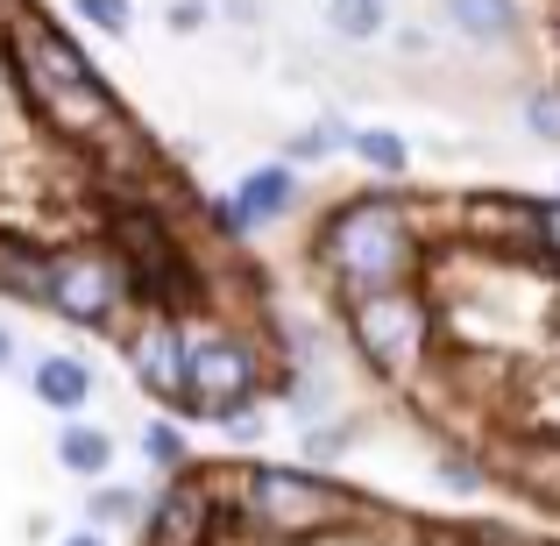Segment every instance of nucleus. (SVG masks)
<instances>
[{"label": "nucleus", "mask_w": 560, "mask_h": 546, "mask_svg": "<svg viewBox=\"0 0 560 546\" xmlns=\"http://www.w3.org/2000/svg\"><path fill=\"white\" fill-rule=\"evenodd\" d=\"M425 242H419V220L397 191H355L341 199L313 234V263L334 277L341 291H390L411 284Z\"/></svg>", "instance_id": "1"}, {"label": "nucleus", "mask_w": 560, "mask_h": 546, "mask_svg": "<svg viewBox=\"0 0 560 546\" xmlns=\"http://www.w3.org/2000/svg\"><path fill=\"white\" fill-rule=\"evenodd\" d=\"M234 497H242V533L284 539V546L341 533V525L355 519V497L334 490V483L313 476V468H248Z\"/></svg>", "instance_id": "2"}, {"label": "nucleus", "mask_w": 560, "mask_h": 546, "mask_svg": "<svg viewBox=\"0 0 560 546\" xmlns=\"http://www.w3.org/2000/svg\"><path fill=\"white\" fill-rule=\"evenodd\" d=\"M348 341L362 348V362L376 376H411L433 348V313L411 284H390V291H348Z\"/></svg>", "instance_id": "3"}, {"label": "nucleus", "mask_w": 560, "mask_h": 546, "mask_svg": "<svg viewBox=\"0 0 560 546\" xmlns=\"http://www.w3.org/2000/svg\"><path fill=\"white\" fill-rule=\"evenodd\" d=\"M228 533H242V497H228L199 462L178 468L171 490L150 504V546H220Z\"/></svg>", "instance_id": "4"}, {"label": "nucleus", "mask_w": 560, "mask_h": 546, "mask_svg": "<svg viewBox=\"0 0 560 546\" xmlns=\"http://www.w3.org/2000/svg\"><path fill=\"white\" fill-rule=\"evenodd\" d=\"M43 305L65 313L71 327H107L128 305L121 256H107V248H65V256H50V299Z\"/></svg>", "instance_id": "5"}, {"label": "nucleus", "mask_w": 560, "mask_h": 546, "mask_svg": "<svg viewBox=\"0 0 560 546\" xmlns=\"http://www.w3.org/2000/svg\"><path fill=\"white\" fill-rule=\"evenodd\" d=\"M8 57H14V79H22L28 100H50V93H71V85L100 79L93 57H85L57 22H43V14H28V8H22V22L8 28Z\"/></svg>", "instance_id": "6"}, {"label": "nucleus", "mask_w": 560, "mask_h": 546, "mask_svg": "<svg viewBox=\"0 0 560 546\" xmlns=\"http://www.w3.org/2000/svg\"><path fill=\"white\" fill-rule=\"evenodd\" d=\"M191 397H199L206 419L256 405V397H262L256 341H242V334H199V341H191Z\"/></svg>", "instance_id": "7"}, {"label": "nucleus", "mask_w": 560, "mask_h": 546, "mask_svg": "<svg viewBox=\"0 0 560 546\" xmlns=\"http://www.w3.org/2000/svg\"><path fill=\"white\" fill-rule=\"evenodd\" d=\"M128 362H136L142 391L164 397L171 411H185V419H199V397H191V334L185 320H142L136 341H128Z\"/></svg>", "instance_id": "8"}, {"label": "nucleus", "mask_w": 560, "mask_h": 546, "mask_svg": "<svg viewBox=\"0 0 560 546\" xmlns=\"http://www.w3.org/2000/svg\"><path fill=\"white\" fill-rule=\"evenodd\" d=\"M291 206H299V171H291V164H256L242 185L228 191V199L206 206V213H213L220 234H234V242H242V234L262 228V220H291Z\"/></svg>", "instance_id": "9"}, {"label": "nucleus", "mask_w": 560, "mask_h": 546, "mask_svg": "<svg viewBox=\"0 0 560 546\" xmlns=\"http://www.w3.org/2000/svg\"><path fill=\"white\" fill-rule=\"evenodd\" d=\"M36 107H43V121H50L57 136H65V142H85V150H93V142L128 114L100 79L93 85H71V93H50V100H36Z\"/></svg>", "instance_id": "10"}, {"label": "nucleus", "mask_w": 560, "mask_h": 546, "mask_svg": "<svg viewBox=\"0 0 560 546\" xmlns=\"http://www.w3.org/2000/svg\"><path fill=\"white\" fill-rule=\"evenodd\" d=\"M28 383H36V405H50L57 419H79L93 405V362L85 356H43L28 369Z\"/></svg>", "instance_id": "11"}, {"label": "nucleus", "mask_w": 560, "mask_h": 546, "mask_svg": "<svg viewBox=\"0 0 560 546\" xmlns=\"http://www.w3.org/2000/svg\"><path fill=\"white\" fill-rule=\"evenodd\" d=\"M107 462H114V433H100V426H79V419H65V433H57V468H65V476H85V483H100V476H107Z\"/></svg>", "instance_id": "12"}, {"label": "nucleus", "mask_w": 560, "mask_h": 546, "mask_svg": "<svg viewBox=\"0 0 560 546\" xmlns=\"http://www.w3.org/2000/svg\"><path fill=\"white\" fill-rule=\"evenodd\" d=\"M447 22L476 43H504L518 28V0H447Z\"/></svg>", "instance_id": "13"}, {"label": "nucleus", "mask_w": 560, "mask_h": 546, "mask_svg": "<svg viewBox=\"0 0 560 546\" xmlns=\"http://www.w3.org/2000/svg\"><path fill=\"white\" fill-rule=\"evenodd\" d=\"M0 291H14V299H50V256H36V248L22 242H0Z\"/></svg>", "instance_id": "14"}, {"label": "nucleus", "mask_w": 560, "mask_h": 546, "mask_svg": "<svg viewBox=\"0 0 560 546\" xmlns=\"http://www.w3.org/2000/svg\"><path fill=\"white\" fill-rule=\"evenodd\" d=\"M348 150H355L376 178H405V171H411V142L390 136V128H355V136H348Z\"/></svg>", "instance_id": "15"}, {"label": "nucleus", "mask_w": 560, "mask_h": 546, "mask_svg": "<svg viewBox=\"0 0 560 546\" xmlns=\"http://www.w3.org/2000/svg\"><path fill=\"white\" fill-rule=\"evenodd\" d=\"M327 28L348 36V43L383 36V0H327Z\"/></svg>", "instance_id": "16"}, {"label": "nucleus", "mask_w": 560, "mask_h": 546, "mask_svg": "<svg viewBox=\"0 0 560 546\" xmlns=\"http://www.w3.org/2000/svg\"><path fill=\"white\" fill-rule=\"evenodd\" d=\"M142 454H150V468H164V476H178V468H191V440H185L171 419L142 426Z\"/></svg>", "instance_id": "17"}, {"label": "nucleus", "mask_w": 560, "mask_h": 546, "mask_svg": "<svg viewBox=\"0 0 560 546\" xmlns=\"http://www.w3.org/2000/svg\"><path fill=\"white\" fill-rule=\"evenodd\" d=\"M348 136H355V128H341V121L299 128V136L284 142V164H319V156H327V150H348Z\"/></svg>", "instance_id": "18"}, {"label": "nucleus", "mask_w": 560, "mask_h": 546, "mask_svg": "<svg viewBox=\"0 0 560 546\" xmlns=\"http://www.w3.org/2000/svg\"><path fill=\"white\" fill-rule=\"evenodd\" d=\"M85 511H93V533H107V525H128V519H136V511H142V497L128 490V483H121V490H114V483H100Z\"/></svg>", "instance_id": "19"}, {"label": "nucleus", "mask_w": 560, "mask_h": 546, "mask_svg": "<svg viewBox=\"0 0 560 546\" xmlns=\"http://www.w3.org/2000/svg\"><path fill=\"white\" fill-rule=\"evenodd\" d=\"M71 8H79V22L107 28V36H128V28H136V0H71Z\"/></svg>", "instance_id": "20"}, {"label": "nucleus", "mask_w": 560, "mask_h": 546, "mask_svg": "<svg viewBox=\"0 0 560 546\" xmlns=\"http://www.w3.org/2000/svg\"><path fill=\"white\" fill-rule=\"evenodd\" d=\"M525 128H533L539 142H560V85H539V93L525 100Z\"/></svg>", "instance_id": "21"}, {"label": "nucleus", "mask_w": 560, "mask_h": 546, "mask_svg": "<svg viewBox=\"0 0 560 546\" xmlns=\"http://www.w3.org/2000/svg\"><path fill=\"white\" fill-rule=\"evenodd\" d=\"M533 248L560 263V199H533Z\"/></svg>", "instance_id": "22"}, {"label": "nucleus", "mask_w": 560, "mask_h": 546, "mask_svg": "<svg viewBox=\"0 0 560 546\" xmlns=\"http://www.w3.org/2000/svg\"><path fill=\"white\" fill-rule=\"evenodd\" d=\"M440 483H447V490H482L490 468H482V462H454V454H447V462H440Z\"/></svg>", "instance_id": "23"}, {"label": "nucleus", "mask_w": 560, "mask_h": 546, "mask_svg": "<svg viewBox=\"0 0 560 546\" xmlns=\"http://www.w3.org/2000/svg\"><path fill=\"white\" fill-rule=\"evenodd\" d=\"M213 426H220V433H228V440H242V448H248V440L262 433V411H256V405H242V411H220Z\"/></svg>", "instance_id": "24"}, {"label": "nucleus", "mask_w": 560, "mask_h": 546, "mask_svg": "<svg viewBox=\"0 0 560 546\" xmlns=\"http://www.w3.org/2000/svg\"><path fill=\"white\" fill-rule=\"evenodd\" d=\"M348 440H355V426H319V433L305 440V454H319V462H334V454H341Z\"/></svg>", "instance_id": "25"}, {"label": "nucleus", "mask_w": 560, "mask_h": 546, "mask_svg": "<svg viewBox=\"0 0 560 546\" xmlns=\"http://www.w3.org/2000/svg\"><path fill=\"white\" fill-rule=\"evenodd\" d=\"M171 36H191V28H206V0H171Z\"/></svg>", "instance_id": "26"}, {"label": "nucleus", "mask_w": 560, "mask_h": 546, "mask_svg": "<svg viewBox=\"0 0 560 546\" xmlns=\"http://www.w3.org/2000/svg\"><path fill=\"white\" fill-rule=\"evenodd\" d=\"M8 369H14V334L0 327V376H8Z\"/></svg>", "instance_id": "27"}, {"label": "nucleus", "mask_w": 560, "mask_h": 546, "mask_svg": "<svg viewBox=\"0 0 560 546\" xmlns=\"http://www.w3.org/2000/svg\"><path fill=\"white\" fill-rule=\"evenodd\" d=\"M22 22V0H0V28H14Z\"/></svg>", "instance_id": "28"}, {"label": "nucleus", "mask_w": 560, "mask_h": 546, "mask_svg": "<svg viewBox=\"0 0 560 546\" xmlns=\"http://www.w3.org/2000/svg\"><path fill=\"white\" fill-rule=\"evenodd\" d=\"M57 546H107V539H100V533H65Z\"/></svg>", "instance_id": "29"}]
</instances>
